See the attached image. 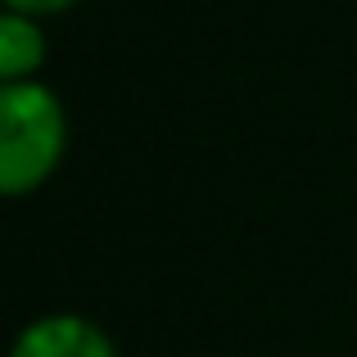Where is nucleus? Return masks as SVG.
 Instances as JSON below:
<instances>
[{"label":"nucleus","mask_w":357,"mask_h":357,"mask_svg":"<svg viewBox=\"0 0 357 357\" xmlns=\"http://www.w3.org/2000/svg\"><path fill=\"white\" fill-rule=\"evenodd\" d=\"M68 114L45 82H9L0 86V190L9 199L41 190L63 163Z\"/></svg>","instance_id":"nucleus-1"},{"label":"nucleus","mask_w":357,"mask_h":357,"mask_svg":"<svg viewBox=\"0 0 357 357\" xmlns=\"http://www.w3.org/2000/svg\"><path fill=\"white\" fill-rule=\"evenodd\" d=\"M9 357H118V349L86 317L50 312V317H36V321H27L18 331Z\"/></svg>","instance_id":"nucleus-2"},{"label":"nucleus","mask_w":357,"mask_h":357,"mask_svg":"<svg viewBox=\"0 0 357 357\" xmlns=\"http://www.w3.org/2000/svg\"><path fill=\"white\" fill-rule=\"evenodd\" d=\"M41 63H45L41 18L5 9V18H0V86H9V82H32Z\"/></svg>","instance_id":"nucleus-3"},{"label":"nucleus","mask_w":357,"mask_h":357,"mask_svg":"<svg viewBox=\"0 0 357 357\" xmlns=\"http://www.w3.org/2000/svg\"><path fill=\"white\" fill-rule=\"evenodd\" d=\"M68 5H77V0H5V9H14V14H32V18L63 14Z\"/></svg>","instance_id":"nucleus-4"}]
</instances>
